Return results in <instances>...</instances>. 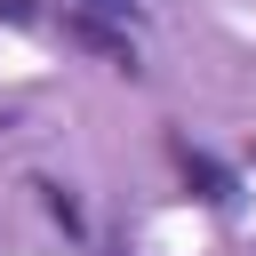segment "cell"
Here are the masks:
<instances>
[{"instance_id":"6da1fadb","label":"cell","mask_w":256,"mask_h":256,"mask_svg":"<svg viewBox=\"0 0 256 256\" xmlns=\"http://www.w3.org/2000/svg\"><path fill=\"white\" fill-rule=\"evenodd\" d=\"M64 40H72V48H88V56H104L112 72H136V40H128L120 24H104L96 8H72V16H64Z\"/></svg>"},{"instance_id":"7a4b0ae2","label":"cell","mask_w":256,"mask_h":256,"mask_svg":"<svg viewBox=\"0 0 256 256\" xmlns=\"http://www.w3.org/2000/svg\"><path fill=\"white\" fill-rule=\"evenodd\" d=\"M168 160H176V176L192 184V200H208V208H224V200H232V176H224L208 152H192V136H168Z\"/></svg>"},{"instance_id":"3957f363","label":"cell","mask_w":256,"mask_h":256,"mask_svg":"<svg viewBox=\"0 0 256 256\" xmlns=\"http://www.w3.org/2000/svg\"><path fill=\"white\" fill-rule=\"evenodd\" d=\"M40 192H48V216H56V224H64V232H80V200H72V192H64V184H40Z\"/></svg>"},{"instance_id":"277c9868","label":"cell","mask_w":256,"mask_h":256,"mask_svg":"<svg viewBox=\"0 0 256 256\" xmlns=\"http://www.w3.org/2000/svg\"><path fill=\"white\" fill-rule=\"evenodd\" d=\"M32 16H40L32 0H0V24H32Z\"/></svg>"},{"instance_id":"5b68a950","label":"cell","mask_w":256,"mask_h":256,"mask_svg":"<svg viewBox=\"0 0 256 256\" xmlns=\"http://www.w3.org/2000/svg\"><path fill=\"white\" fill-rule=\"evenodd\" d=\"M88 8H96V16H128L136 0H88ZM144 8H152V0H144Z\"/></svg>"}]
</instances>
